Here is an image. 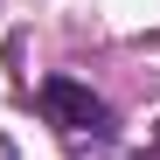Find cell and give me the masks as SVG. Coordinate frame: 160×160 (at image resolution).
<instances>
[{
  "instance_id": "7a4b0ae2",
  "label": "cell",
  "mask_w": 160,
  "mask_h": 160,
  "mask_svg": "<svg viewBox=\"0 0 160 160\" xmlns=\"http://www.w3.org/2000/svg\"><path fill=\"white\" fill-rule=\"evenodd\" d=\"M153 160H160V139H153Z\"/></svg>"
},
{
  "instance_id": "6da1fadb",
  "label": "cell",
  "mask_w": 160,
  "mask_h": 160,
  "mask_svg": "<svg viewBox=\"0 0 160 160\" xmlns=\"http://www.w3.org/2000/svg\"><path fill=\"white\" fill-rule=\"evenodd\" d=\"M42 112L56 118L63 132H98V139L112 132V104H104L98 91H84L77 77H49V84H42Z\"/></svg>"
}]
</instances>
